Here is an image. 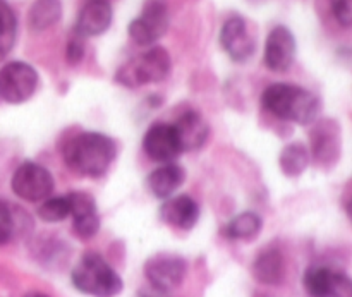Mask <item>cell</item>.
Instances as JSON below:
<instances>
[{
  "label": "cell",
  "instance_id": "7a4b0ae2",
  "mask_svg": "<svg viewBox=\"0 0 352 297\" xmlns=\"http://www.w3.org/2000/svg\"><path fill=\"white\" fill-rule=\"evenodd\" d=\"M263 107L277 116L278 119L289 122L308 126L315 122L320 113V100L308 89L296 85L277 82L265 89Z\"/></svg>",
  "mask_w": 352,
  "mask_h": 297
},
{
  "label": "cell",
  "instance_id": "8fae6325",
  "mask_svg": "<svg viewBox=\"0 0 352 297\" xmlns=\"http://www.w3.org/2000/svg\"><path fill=\"white\" fill-rule=\"evenodd\" d=\"M143 148L151 160L158 164H172L182 153L174 126L155 124L143 138Z\"/></svg>",
  "mask_w": 352,
  "mask_h": 297
},
{
  "label": "cell",
  "instance_id": "44dd1931",
  "mask_svg": "<svg viewBox=\"0 0 352 297\" xmlns=\"http://www.w3.org/2000/svg\"><path fill=\"white\" fill-rule=\"evenodd\" d=\"M261 227H263V220L258 213L253 212H244L237 215L229 222L226 227V236L234 241H250L260 234Z\"/></svg>",
  "mask_w": 352,
  "mask_h": 297
},
{
  "label": "cell",
  "instance_id": "7c38bea8",
  "mask_svg": "<svg viewBox=\"0 0 352 297\" xmlns=\"http://www.w3.org/2000/svg\"><path fill=\"white\" fill-rule=\"evenodd\" d=\"M296 57V38L285 26H275L265 43V64L274 72H285Z\"/></svg>",
  "mask_w": 352,
  "mask_h": 297
},
{
  "label": "cell",
  "instance_id": "4316f807",
  "mask_svg": "<svg viewBox=\"0 0 352 297\" xmlns=\"http://www.w3.org/2000/svg\"><path fill=\"white\" fill-rule=\"evenodd\" d=\"M82 57H85V41H82V36L76 34L74 38L69 40L67 47H65V58H67L69 64L76 65L82 60Z\"/></svg>",
  "mask_w": 352,
  "mask_h": 297
},
{
  "label": "cell",
  "instance_id": "e0dca14e",
  "mask_svg": "<svg viewBox=\"0 0 352 297\" xmlns=\"http://www.w3.org/2000/svg\"><path fill=\"white\" fill-rule=\"evenodd\" d=\"M160 217L165 223L181 230H189L196 226L199 219V206L189 196H175L162 205Z\"/></svg>",
  "mask_w": 352,
  "mask_h": 297
},
{
  "label": "cell",
  "instance_id": "d4e9b609",
  "mask_svg": "<svg viewBox=\"0 0 352 297\" xmlns=\"http://www.w3.org/2000/svg\"><path fill=\"white\" fill-rule=\"evenodd\" d=\"M16 232V220H14L12 210L9 203L0 199V246H6L12 241Z\"/></svg>",
  "mask_w": 352,
  "mask_h": 297
},
{
  "label": "cell",
  "instance_id": "9c48e42d",
  "mask_svg": "<svg viewBox=\"0 0 352 297\" xmlns=\"http://www.w3.org/2000/svg\"><path fill=\"white\" fill-rule=\"evenodd\" d=\"M311 155L320 167H333L340 157V127L336 120H318L311 131Z\"/></svg>",
  "mask_w": 352,
  "mask_h": 297
},
{
  "label": "cell",
  "instance_id": "484cf974",
  "mask_svg": "<svg viewBox=\"0 0 352 297\" xmlns=\"http://www.w3.org/2000/svg\"><path fill=\"white\" fill-rule=\"evenodd\" d=\"M337 23L344 28L352 26V0H330Z\"/></svg>",
  "mask_w": 352,
  "mask_h": 297
},
{
  "label": "cell",
  "instance_id": "5b68a950",
  "mask_svg": "<svg viewBox=\"0 0 352 297\" xmlns=\"http://www.w3.org/2000/svg\"><path fill=\"white\" fill-rule=\"evenodd\" d=\"M188 263L182 256L172 253H158L144 263V277L151 289L168 294L184 282Z\"/></svg>",
  "mask_w": 352,
  "mask_h": 297
},
{
  "label": "cell",
  "instance_id": "8992f818",
  "mask_svg": "<svg viewBox=\"0 0 352 297\" xmlns=\"http://www.w3.org/2000/svg\"><path fill=\"white\" fill-rule=\"evenodd\" d=\"M12 191L24 201L38 203L50 198L54 191V177L50 172L34 162H24L12 175Z\"/></svg>",
  "mask_w": 352,
  "mask_h": 297
},
{
  "label": "cell",
  "instance_id": "6da1fadb",
  "mask_svg": "<svg viewBox=\"0 0 352 297\" xmlns=\"http://www.w3.org/2000/svg\"><path fill=\"white\" fill-rule=\"evenodd\" d=\"M64 162L76 174L102 177L117 157V144L102 133H81L67 141L62 150Z\"/></svg>",
  "mask_w": 352,
  "mask_h": 297
},
{
  "label": "cell",
  "instance_id": "ac0fdd59",
  "mask_svg": "<svg viewBox=\"0 0 352 297\" xmlns=\"http://www.w3.org/2000/svg\"><path fill=\"white\" fill-rule=\"evenodd\" d=\"M186 179V172L175 164H165L153 170L148 177V188L157 198H168L174 195Z\"/></svg>",
  "mask_w": 352,
  "mask_h": 297
},
{
  "label": "cell",
  "instance_id": "30bf717a",
  "mask_svg": "<svg viewBox=\"0 0 352 297\" xmlns=\"http://www.w3.org/2000/svg\"><path fill=\"white\" fill-rule=\"evenodd\" d=\"M305 287L311 297H352V278L327 267L309 268Z\"/></svg>",
  "mask_w": 352,
  "mask_h": 297
},
{
  "label": "cell",
  "instance_id": "ffe728a7",
  "mask_svg": "<svg viewBox=\"0 0 352 297\" xmlns=\"http://www.w3.org/2000/svg\"><path fill=\"white\" fill-rule=\"evenodd\" d=\"M62 16L60 0H34L30 9V26L34 31H43L58 23Z\"/></svg>",
  "mask_w": 352,
  "mask_h": 297
},
{
  "label": "cell",
  "instance_id": "cb8c5ba5",
  "mask_svg": "<svg viewBox=\"0 0 352 297\" xmlns=\"http://www.w3.org/2000/svg\"><path fill=\"white\" fill-rule=\"evenodd\" d=\"M38 217L47 223H57L71 217V203L69 196H57L48 198L38 208Z\"/></svg>",
  "mask_w": 352,
  "mask_h": 297
},
{
  "label": "cell",
  "instance_id": "f546056e",
  "mask_svg": "<svg viewBox=\"0 0 352 297\" xmlns=\"http://www.w3.org/2000/svg\"><path fill=\"white\" fill-rule=\"evenodd\" d=\"M26 297H48V296L43 294V292H30Z\"/></svg>",
  "mask_w": 352,
  "mask_h": 297
},
{
  "label": "cell",
  "instance_id": "f1b7e54d",
  "mask_svg": "<svg viewBox=\"0 0 352 297\" xmlns=\"http://www.w3.org/2000/svg\"><path fill=\"white\" fill-rule=\"evenodd\" d=\"M167 294H162V292L155 291V289H151L150 292H141L140 297H165Z\"/></svg>",
  "mask_w": 352,
  "mask_h": 297
},
{
  "label": "cell",
  "instance_id": "3957f363",
  "mask_svg": "<svg viewBox=\"0 0 352 297\" xmlns=\"http://www.w3.org/2000/svg\"><path fill=\"white\" fill-rule=\"evenodd\" d=\"M72 284L79 292L93 297H116L124 282L98 253H86L72 270Z\"/></svg>",
  "mask_w": 352,
  "mask_h": 297
},
{
  "label": "cell",
  "instance_id": "83f0119b",
  "mask_svg": "<svg viewBox=\"0 0 352 297\" xmlns=\"http://www.w3.org/2000/svg\"><path fill=\"white\" fill-rule=\"evenodd\" d=\"M344 208H346L347 217H349V220L352 222V192H349V196H347L346 205H344Z\"/></svg>",
  "mask_w": 352,
  "mask_h": 297
},
{
  "label": "cell",
  "instance_id": "52a82bcc",
  "mask_svg": "<svg viewBox=\"0 0 352 297\" xmlns=\"http://www.w3.org/2000/svg\"><path fill=\"white\" fill-rule=\"evenodd\" d=\"M38 72L26 62H9L0 69V98L7 103H23L34 95Z\"/></svg>",
  "mask_w": 352,
  "mask_h": 297
},
{
  "label": "cell",
  "instance_id": "4fadbf2b",
  "mask_svg": "<svg viewBox=\"0 0 352 297\" xmlns=\"http://www.w3.org/2000/svg\"><path fill=\"white\" fill-rule=\"evenodd\" d=\"M220 43L229 57L236 62H244L254 54L253 36L248 31L246 21L239 16H232L226 21L220 31Z\"/></svg>",
  "mask_w": 352,
  "mask_h": 297
},
{
  "label": "cell",
  "instance_id": "9a60e30c",
  "mask_svg": "<svg viewBox=\"0 0 352 297\" xmlns=\"http://www.w3.org/2000/svg\"><path fill=\"white\" fill-rule=\"evenodd\" d=\"M112 3L110 0H88L81 9L76 23L79 36H98L105 33L112 23Z\"/></svg>",
  "mask_w": 352,
  "mask_h": 297
},
{
  "label": "cell",
  "instance_id": "603a6c76",
  "mask_svg": "<svg viewBox=\"0 0 352 297\" xmlns=\"http://www.w3.org/2000/svg\"><path fill=\"white\" fill-rule=\"evenodd\" d=\"M17 33L16 14L10 9V6L3 0H0V62L7 57L14 47Z\"/></svg>",
  "mask_w": 352,
  "mask_h": 297
},
{
  "label": "cell",
  "instance_id": "2e32d148",
  "mask_svg": "<svg viewBox=\"0 0 352 297\" xmlns=\"http://www.w3.org/2000/svg\"><path fill=\"white\" fill-rule=\"evenodd\" d=\"M174 129L182 151L199 150L210 136L208 122L198 112H192V110L179 117L177 122L174 124Z\"/></svg>",
  "mask_w": 352,
  "mask_h": 297
},
{
  "label": "cell",
  "instance_id": "d6986e66",
  "mask_svg": "<svg viewBox=\"0 0 352 297\" xmlns=\"http://www.w3.org/2000/svg\"><path fill=\"white\" fill-rule=\"evenodd\" d=\"M253 275L265 285H277L284 278V256L275 248L261 251L253 263Z\"/></svg>",
  "mask_w": 352,
  "mask_h": 297
},
{
  "label": "cell",
  "instance_id": "277c9868",
  "mask_svg": "<svg viewBox=\"0 0 352 297\" xmlns=\"http://www.w3.org/2000/svg\"><path fill=\"white\" fill-rule=\"evenodd\" d=\"M172 60L165 48L153 47L127 60L117 71L116 81L126 88H140L144 85L160 82L170 74Z\"/></svg>",
  "mask_w": 352,
  "mask_h": 297
},
{
  "label": "cell",
  "instance_id": "5bb4252c",
  "mask_svg": "<svg viewBox=\"0 0 352 297\" xmlns=\"http://www.w3.org/2000/svg\"><path fill=\"white\" fill-rule=\"evenodd\" d=\"M69 203H71L72 230L76 236L82 241H88L96 236L100 230V217L96 212V205L93 196L88 192H71Z\"/></svg>",
  "mask_w": 352,
  "mask_h": 297
},
{
  "label": "cell",
  "instance_id": "7402d4cb",
  "mask_svg": "<svg viewBox=\"0 0 352 297\" xmlns=\"http://www.w3.org/2000/svg\"><path fill=\"white\" fill-rule=\"evenodd\" d=\"M280 168L289 177H298L308 168L309 153L302 143H292L285 146L280 153Z\"/></svg>",
  "mask_w": 352,
  "mask_h": 297
},
{
  "label": "cell",
  "instance_id": "ba28073f",
  "mask_svg": "<svg viewBox=\"0 0 352 297\" xmlns=\"http://www.w3.org/2000/svg\"><path fill=\"white\" fill-rule=\"evenodd\" d=\"M168 30V10L164 0H148L140 16L129 24V36L141 47L153 45Z\"/></svg>",
  "mask_w": 352,
  "mask_h": 297
}]
</instances>
